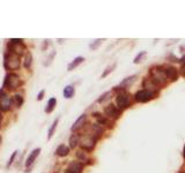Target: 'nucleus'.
Listing matches in <instances>:
<instances>
[{"instance_id": "b1692460", "label": "nucleus", "mask_w": 185, "mask_h": 173, "mask_svg": "<svg viewBox=\"0 0 185 173\" xmlns=\"http://www.w3.org/2000/svg\"><path fill=\"white\" fill-rule=\"evenodd\" d=\"M115 66H116V65H111V66H109V67H108V68H107V69H105V71L103 72V74H102V77H105V76H108V75H109L110 73H111V72L113 71V68H115Z\"/></svg>"}, {"instance_id": "aec40b11", "label": "nucleus", "mask_w": 185, "mask_h": 173, "mask_svg": "<svg viewBox=\"0 0 185 173\" xmlns=\"http://www.w3.org/2000/svg\"><path fill=\"white\" fill-rule=\"evenodd\" d=\"M58 121H59V118H57V119L53 121V124L51 125V127H50V129H49V133H48V139H49V140L52 137V135H53V133H55L56 128H57V125H58Z\"/></svg>"}, {"instance_id": "412c9836", "label": "nucleus", "mask_w": 185, "mask_h": 173, "mask_svg": "<svg viewBox=\"0 0 185 173\" xmlns=\"http://www.w3.org/2000/svg\"><path fill=\"white\" fill-rule=\"evenodd\" d=\"M14 102H15V104H16V106L18 108H20L22 104H23V97H22L21 95H15L14 96Z\"/></svg>"}, {"instance_id": "bb28decb", "label": "nucleus", "mask_w": 185, "mask_h": 173, "mask_svg": "<svg viewBox=\"0 0 185 173\" xmlns=\"http://www.w3.org/2000/svg\"><path fill=\"white\" fill-rule=\"evenodd\" d=\"M16 153H18V151H14L13 153H12L11 158H10V161H8V163H7V167H8V166H11L12 164H13L14 159H15V157H16Z\"/></svg>"}, {"instance_id": "2eb2a0df", "label": "nucleus", "mask_w": 185, "mask_h": 173, "mask_svg": "<svg viewBox=\"0 0 185 173\" xmlns=\"http://www.w3.org/2000/svg\"><path fill=\"white\" fill-rule=\"evenodd\" d=\"M56 104H57V99L56 98H50L49 102H48V106L45 108V112L46 113H51L53 111V108H55Z\"/></svg>"}, {"instance_id": "2f4dec72", "label": "nucleus", "mask_w": 185, "mask_h": 173, "mask_svg": "<svg viewBox=\"0 0 185 173\" xmlns=\"http://www.w3.org/2000/svg\"><path fill=\"white\" fill-rule=\"evenodd\" d=\"M181 61H182V63H185V55L182 58V59H181Z\"/></svg>"}, {"instance_id": "423d86ee", "label": "nucleus", "mask_w": 185, "mask_h": 173, "mask_svg": "<svg viewBox=\"0 0 185 173\" xmlns=\"http://www.w3.org/2000/svg\"><path fill=\"white\" fill-rule=\"evenodd\" d=\"M130 100H131V96L126 92H120L117 95L116 97V103L118 105L119 108H126L129 105H130Z\"/></svg>"}, {"instance_id": "9b49d317", "label": "nucleus", "mask_w": 185, "mask_h": 173, "mask_svg": "<svg viewBox=\"0 0 185 173\" xmlns=\"http://www.w3.org/2000/svg\"><path fill=\"white\" fill-rule=\"evenodd\" d=\"M83 165L79 162H72L67 167V173H81Z\"/></svg>"}, {"instance_id": "f257e3e1", "label": "nucleus", "mask_w": 185, "mask_h": 173, "mask_svg": "<svg viewBox=\"0 0 185 173\" xmlns=\"http://www.w3.org/2000/svg\"><path fill=\"white\" fill-rule=\"evenodd\" d=\"M21 66V57L12 52H7L4 58V67L6 71H16Z\"/></svg>"}, {"instance_id": "1a4fd4ad", "label": "nucleus", "mask_w": 185, "mask_h": 173, "mask_svg": "<svg viewBox=\"0 0 185 173\" xmlns=\"http://www.w3.org/2000/svg\"><path fill=\"white\" fill-rule=\"evenodd\" d=\"M86 121H87V116L86 114H82V116H80L78 119H76V121L73 124V126H72V132H75V130H79L81 129L82 127H83V125L86 124Z\"/></svg>"}, {"instance_id": "f03ea898", "label": "nucleus", "mask_w": 185, "mask_h": 173, "mask_svg": "<svg viewBox=\"0 0 185 173\" xmlns=\"http://www.w3.org/2000/svg\"><path fill=\"white\" fill-rule=\"evenodd\" d=\"M20 86H21V81H20L19 75H16L14 73H8L6 75L5 81H4V88H6L8 90H15Z\"/></svg>"}, {"instance_id": "4468645a", "label": "nucleus", "mask_w": 185, "mask_h": 173, "mask_svg": "<svg viewBox=\"0 0 185 173\" xmlns=\"http://www.w3.org/2000/svg\"><path fill=\"white\" fill-rule=\"evenodd\" d=\"M135 77H137L135 75L126 77L125 80H123V81L120 82V86H123V88H127V86H131V84H132V83L135 81Z\"/></svg>"}, {"instance_id": "a211bd4d", "label": "nucleus", "mask_w": 185, "mask_h": 173, "mask_svg": "<svg viewBox=\"0 0 185 173\" xmlns=\"http://www.w3.org/2000/svg\"><path fill=\"white\" fill-rule=\"evenodd\" d=\"M31 64H33V54L30 53V52H27L26 58H24V64H23V66H24V68L28 69V68H30Z\"/></svg>"}, {"instance_id": "20e7f679", "label": "nucleus", "mask_w": 185, "mask_h": 173, "mask_svg": "<svg viewBox=\"0 0 185 173\" xmlns=\"http://www.w3.org/2000/svg\"><path fill=\"white\" fill-rule=\"evenodd\" d=\"M13 105V98L8 96L2 89L0 90V111L7 112L10 111Z\"/></svg>"}, {"instance_id": "473e14b6", "label": "nucleus", "mask_w": 185, "mask_h": 173, "mask_svg": "<svg viewBox=\"0 0 185 173\" xmlns=\"http://www.w3.org/2000/svg\"><path fill=\"white\" fill-rule=\"evenodd\" d=\"M184 155H185V148H184Z\"/></svg>"}, {"instance_id": "9d476101", "label": "nucleus", "mask_w": 185, "mask_h": 173, "mask_svg": "<svg viewBox=\"0 0 185 173\" xmlns=\"http://www.w3.org/2000/svg\"><path fill=\"white\" fill-rule=\"evenodd\" d=\"M39 153H41V148H36V149H34L33 151L30 152V155L28 156L27 161H26V166H27V167L31 166V165H33V163L36 161V158L38 157V155H39Z\"/></svg>"}, {"instance_id": "4be33fe9", "label": "nucleus", "mask_w": 185, "mask_h": 173, "mask_svg": "<svg viewBox=\"0 0 185 173\" xmlns=\"http://www.w3.org/2000/svg\"><path fill=\"white\" fill-rule=\"evenodd\" d=\"M76 157H78L81 162H86V159H87L86 152H83V151H78L76 152Z\"/></svg>"}, {"instance_id": "ddd939ff", "label": "nucleus", "mask_w": 185, "mask_h": 173, "mask_svg": "<svg viewBox=\"0 0 185 173\" xmlns=\"http://www.w3.org/2000/svg\"><path fill=\"white\" fill-rule=\"evenodd\" d=\"M56 153H57V156H59V157H65V156H67V155L69 153V148H67L65 144H60V145L57 148Z\"/></svg>"}, {"instance_id": "393cba45", "label": "nucleus", "mask_w": 185, "mask_h": 173, "mask_svg": "<svg viewBox=\"0 0 185 173\" xmlns=\"http://www.w3.org/2000/svg\"><path fill=\"white\" fill-rule=\"evenodd\" d=\"M101 43H102V39H97V41H95L94 43H91L90 45H89L90 50H95V49H97L98 46L101 45Z\"/></svg>"}, {"instance_id": "f3484780", "label": "nucleus", "mask_w": 185, "mask_h": 173, "mask_svg": "<svg viewBox=\"0 0 185 173\" xmlns=\"http://www.w3.org/2000/svg\"><path fill=\"white\" fill-rule=\"evenodd\" d=\"M83 60H85V59H83L82 57H78V58H75V59H74V60H73V61H72V63L68 65V71H73V69H74L75 67H78V66L80 65V64H81Z\"/></svg>"}, {"instance_id": "a878e982", "label": "nucleus", "mask_w": 185, "mask_h": 173, "mask_svg": "<svg viewBox=\"0 0 185 173\" xmlns=\"http://www.w3.org/2000/svg\"><path fill=\"white\" fill-rule=\"evenodd\" d=\"M111 95V92H105L104 95H102L101 97L98 98V103H103L104 100H107V99H109V96Z\"/></svg>"}, {"instance_id": "6e6552de", "label": "nucleus", "mask_w": 185, "mask_h": 173, "mask_svg": "<svg viewBox=\"0 0 185 173\" xmlns=\"http://www.w3.org/2000/svg\"><path fill=\"white\" fill-rule=\"evenodd\" d=\"M104 113L111 119H118L120 116V111L113 104H109L108 106H105L104 108Z\"/></svg>"}, {"instance_id": "c85d7f7f", "label": "nucleus", "mask_w": 185, "mask_h": 173, "mask_svg": "<svg viewBox=\"0 0 185 173\" xmlns=\"http://www.w3.org/2000/svg\"><path fill=\"white\" fill-rule=\"evenodd\" d=\"M44 92H45V91H44V90H42V91L38 94V96H37V99H38V100H42V99H43Z\"/></svg>"}, {"instance_id": "cd10ccee", "label": "nucleus", "mask_w": 185, "mask_h": 173, "mask_svg": "<svg viewBox=\"0 0 185 173\" xmlns=\"http://www.w3.org/2000/svg\"><path fill=\"white\" fill-rule=\"evenodd\" d=\"M10 42H11V43H23V39H15V38H12Z\"/></svg>"}, {"instance_id": "5701e85b", "label": "nucleus", "mask_w": 185, "mask_h": 173, "mask_svg": "<svg viewBox=\"0 0 185 173\" xmlns=\"http://www.w3.org/2000/svg\"><path fill=\"white\" fill-rule=\"evenodd\" d=\"M145 55H146V51H142V52H140V53L135 57V59H134V64H139Z\"/></svg>"}, {"instance_id": "c756f323", "label": "nucleus", "mask_w": 185, "mask_h": 173, "mask_svg": "<svg viewBox=\"0 0 185 173\" xmlns=\"http://www.w3.org/2000/svg\"><path fill=\"white\" fill-rule=\"evenodd\" d=\"M181 72H182V75H183L185 77V64L183 66H182V71H181Z\"/></svg>"}, {"instance_id": "f8f14e48", "label": "nucleus", "mask_w": 185, "mask_h": 173, "mask_svg": "<svg viewBox=\"0 0 185 173\" xmlns=\"http://www.w3.org/2000/svg\"><path fill=\"white\" fill-rule=\"evenodd\" d=\"M164 73H165L167 77H168V79H170L171 81H175V80L177 79V75H178L177 68H175V67H173V66H168V67L165 68Z\"/></svg>"}, {"instance_id": "7ed1b4c3", "label": "nucleus", "mask_w": 185, "mask_h": 173, "mask_svg": "<svg viewBox=\"0 0 185 173\" xmlns=\"http://www.w3.org/2000/svg\"><path fill=\"white\" fill-rule=\"evenodd\" d=\"M152 73V81L155 86H163L167 82V75L164 73V71H160V69H154L149 72Z\"/></svg>"}, {"instance_id": "0eeeda50", "label": "nucleus", "mask_w": 185, "mask_h": 173, "mask_svg": "<svg viewBox=\"0 0 185 173\" xmlns=\"http://www.w3.org/2000/svg\"><path fill=\"white\" fill-rule=\"evenodd\" d=\"M8 51L12 53H15L21 57L26 51V45L24 43H8Z\"/></svg>"}, {"instance_id": "6ab92c4d", "label": "nucleus", "mask_w": 185, "mask_h": 173, "mask_svg": "<svg viewBox=\"0 0 185 173\" xmlns=\"http://www.w3.org/2000/svg\"><path fill=\"white\" fill-rule=\"evenodd\" d=\"M78 143H79V136H78L76 134H73V135L69 137V148H72V149L76 148Z\"/></svg>"}, {"instance_id": "dca6fc26", "label": "nucleus", "mask_w": 185, "mask_h": 173, "mask_svg": "<svg viewBox=\"0 0 185 173\" xmlns=\"http://www.w3.org/2000/svg\"><path fill=\"white\" fill-rule=\"evenodd\" d=\"M74 88L72 86H65V89H64V97L65 98H72L73 96H74Z\"/></svg>"}, {"instance_id": "7c9ffc66", "label": "nucleus", "mask_w": 185, "mask_h": 173, "mask_svg": "<svg viewBox=\"0 0 185 173\" xmlns=\"http://www.w3.org/2000/svg\"><path fill=\"white\" fill-rule=\"evenodd\" d=\"M1 121H2V116H1V113H0V127H1Z\"/></svg>"}, {"instance_id": "72a5a7b5", "label": "nucleus", "mask_w": 185, "mask_h": 173, "mask_svg": "<svg viewBox=\"0 0 185 173\" xmlns=\"http://www.w3.org/2000/svg\"><path fill=\"white\" fill-rule=\"evenodd\" d=\"M0 142H1V137H0Z\"/></svg>"}, {"instance_id": "39448f33", "label": "nucleus", "mask_w": 185, "mask_h": 173, "mask_svg": "<svg viewBox=\"0 0 185 173\" xmlns=\"http://www.w3.org/2000/svg\"><path fill=\"white\" fill-rule=\"evenodd\" d=\"M154 94L151 90H140L134 95V100L138 103H146L149 99H152Z\"/></svg>"}]
</instances>
